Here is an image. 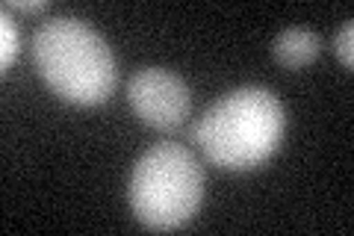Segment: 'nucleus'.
Returning a JSON list of instances; mask_svg holds the SVG:
<instances>
[{
    "label": "nucleus",
    "mask_w": 354,
    "mask_h": 236,
    "mask_svg": "<svg viewBox=\"0 0 354 236\" xmlns=\"http://www.w3.org/2000/svg\"><path fill=\"white\" fill-rule=\"evenodd\" d=\"M18 48H21L18 27H15V21L9 18V9H3V15H0V69L3 71H9V65L15 62Z\"/></svg>",
    "instance_id": "423d86ee"
},
{
    "label": "nucleus",
    "mask_w": 354,
    "mask_h": 236,
    "mask_svg": "<svg viewBox=\"0 0 354 236\" xmlns=\"http://www.w3.org/2000/svg\"><path fill=\"white\" fill-rule=\"evenodd\" d=\"M283 127L286 116L272 89L239 86L207 107L192 127V139L209 163L227 172H245L278 151Z\"/></svg>",
    "instance_id": "f257e3e1"
},
{
    "label": "nucleus",
    "mask_w": 354,
    "mask_h": 236,
    "mask_svg": "<svg viewBox=\"0 0 354 236\" xmlns=\"http://www.w3.org/2000/svg\"><path fill=\"white\" fill-rule=\"evenodd\" d=\"M204 198V172L198 156L180 142H157L136 160L127 201L151 230H177L195 216Z\"/></svg>",
    "instance_id": "7ed1b4c3"
},
{
    "label": "nucleus",
    "mask_w": 354,
    "mask_h": 236,
    "mask_svg": "<svg viewBox=\"0 0 354 236\" xmlns=\"http://www.w3.org/2000/svg\"><path fill=\"white\" fill-rule=\"evenodd\" d=\"M3 9H15V12H41V9H48V0H6Z\"/></svg>",
    "instance_id": "6e6552de"
},
{
    "label": "nucleus",
    "mask_w": 354,
    "mask_h": 236,
    "mask_svg": "<svg viewBox=\"0 0 354 236\" xmlns=\"http://www.w3.org/2000/svg\"><path fill=\"white\" fill-rule=\"evenodd\" d=\"M334 51L346 69H354V21H342V27L334 36Z\"/></svg>",
    "instance_id": "0eeeda50"
},
{
    "label": "nucleus",
    "mask_w": 354,
    "mask_h": 236,
    "mask_svg": "<svg viewBox=\"0 0 354 236\" xmlns=\"http://www.w3.org/2000/svg\"><path fill=\"white\" fill-rule=\"evenodd\" d=\"M127 104L142 125L153 130H177L192 112V92L180 74L157 65L133 71L127 83Z\"/></svg>",
    "instance_id": "20e7f679"
},
{
    "label": "nucleus",
    "mask_w": 354,
    "mask_h": 236,
    "mask_svg": "<svg viewBox=\"0 0 354 236\" xmlns=\"http://www.w3.org/2000/svg\"><path fill=\"white\" fill-rule=\"evenodd\" d=\"M322 51V36L304 27H286L272 39V56L283 69H304Z\"/></svg>",
    "instance_id": "39448f33"
},
{
    "label": "nucleus",
    "mask_w": 354,
    "mask_h": 236,
    "mask_svg": "<svg viewBox=\"0 0 354 236\" xmlns=\"http://www.w3.org/2000/svg\"><path fill=\"white\" fill-rule=\"evenodd\" d=\"M32 62L44 83L71 104H104L118 83L113 48L92 24L74 15H50L36 27Z\"/></svg>",
    "instance_id": "f03ea898"
}]
</instances>
